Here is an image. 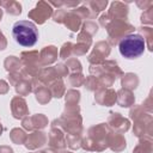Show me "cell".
<instances>
[{
	"instance_id": "7a4b0ae2",
	"label": "cell",
	"mask_w": 153,
	"mask_h": 153,
	"mask_svg": "<svg viewBox=\"0 0 153 153\" xmlns=\"http://www.w3.org/2000/svg\"><path fill=\"white\" fill-rule=\"evenodd\" d=\"M145 47V39L141 35L130 33L120 41L118 50L121 55L127 59H136L143 54Z\"/></svg>"
},
{
	"instance_id": "6da1fadb",
	"label": "cell",
	"mask_w": 153,
	"mask_h": 153,
	"mask_svg": "<svg viewBox=\"0 0 153 153\" xmlns=\"http://www.w3.org/2000/svg\"><path fill=\"white\" fill-rule=\"evenodd\" d=\"M12 36L19 45L32 47L38 39V30L32 22L19 20L12 26Z\"/></svg>"
}]
</instances>
